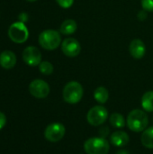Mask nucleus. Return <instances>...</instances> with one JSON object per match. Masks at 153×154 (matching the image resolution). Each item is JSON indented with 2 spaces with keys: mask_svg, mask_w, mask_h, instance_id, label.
<instances>
[{
  "mask_svg": "<svg viewBox=\"0 0 153 154\" xmlns=\"http://www.w3.org/2000/svg\"><path fill=\"white\" fill-rule=\"evenodd\" d=\"M149 124L147 114L141 109H134L131 111L127 116V126L134 133L143 132Z\"/></svg>",
  "mask_w": 153,
  "mask_h": 154,
  "instance_id": "obj_1",
  "label": "nucleus"
},
{
  "mask_svg": "<svg viewBox=\"0 0 153 154\" xmlns=\"http://www.w3.org/2000/svg\"><path fill=\"white\" fill-rule=\"evenodd\" d=\"M109 150V143L103 137H92L84 143V151L87 154H107Z\"/></svg>",
  "mask_w": 153,
  "mask_h": 154,
  "instance_id": "obj_2",
  "label": "nucleus"
},
{
  "mask_svg": "<svg viewBox=\"0 0 153 154\" xmlns=\"http://www.w3.org/2000/svg\"><path fill=\"white\" fill-rule=\"evenodd\" d=\"M83 93V88L80 83L77 81H70L64 87L62 96L66 103L75 105L82 99Z\"/></svg>",
  "mask_w": 153,
  "mask_h": 154,
  "instance_id": "obj_3",
  "label": "nucleus"
},
{
  "mask_svg": "<svg viewBox=\"0 0 153 154\" xmlns=\"http://www.w3.org/2000/svg\"><path fill=\"white\" fill-rule=\"evenodd\" d=\"M60 42V34L55 30H45L39 35V43L45 50L52 51L57 49Z\"/></svg>",
  "mask_w": 153,
  "mask_h": 154,
  "instance_id": "obj_4",
  "label": "nucleus"
},
{
  "mask_svg": "<svg viewBox=\"0 0 153 154\" xmlns=\"http://www.w3.org/2000/svg\"><path fill=\"white\" fill-rule=\"evenodd\" d=\"M8 36L15 43H23L29 37V31L23 22H15L9 26Z\"/></svg>",
  "mask_w": 153,
  "mask_h": 154,
  "instance_id": "obj_5",
  "label": "nucleus"
},
{
  "mask_svg": "<svg viewBox=\"0 0 153 154\" xmlns=\"http://www.w3.org/2000/svg\"><path fill=\"white\" fill-rule=\"evenodd\" d=\"M108 118V111L103 106H93L87 115V120L92 126L102 125Z\"/></svg>",
  "mask_w": 153,
  "mask_h": 154,
  "instance_id": "obj_6",
  "label": "nucleus"
},
{
  "mask_svg": "<svg viewBox=\"0 0 153 154\" xmlns=\"http://www.w3.org/2000/svg\"><path fill=\"white\" fill-rule=\"evenodd\" d=\"M66 134L65 126L60 123H53L49 125L44 131V137L50 143L60 142Z\"/></svg>",
  "mask_w": 153,
  "mask_h": 154,
  "instance_id": "obj_7",
  "label": "nucleus"
},
{
  "mask_svg": "<svg viewBox=\"0 0 153 154\" xmlns=\"http://www.w3.org/2000/svg\"><path fill=\"white\" fill-rule=\"evenodd\" d=\"M29 91L36 98H45L50 94V86L42 79H34L29 85Z\"/></svg>",
  "mask_w": 153,
  "mask_h": 154,
  "instance_id": "obj_8",
  "label": "nucleus"
},
{
  "mask_svg": "<svg viewBox=\"0 0 153 154\" xmlns=\"http://www.w3.org/2000/svg\"><path fill=\"white\" fill-rule=\"evenodd\" d=\"M23 60L31 67L39 66L41 62V53L38 48L34 46H28L23 51Z\"/></svg>",
  "mask_w": 153,
  "mask_h": 154,
  "instance_id": "obj_9",
  "label": "nucleus"
},
{
  "mask_svg": "<svg viewBox=\"0 0 153 154\" xmlns=\"http://www.w3.org/2000/svg\"><path fill=\"white\" fill-rule=\"evenodd\" d=\"M62 52L68 57H76L80 53V43L74 38H67L61 43Z\"/></svg>",
  "mask_w": 153,
  "mask_h": 154,
  "instance_id": "obj_10",
  "label": "nucleus"
},
{
  "mask_svg": "<svg viewBox=\"0 0 153 154\" xmlns=\"http://www.w3.org/2000/svg\"><path fill=\"white\" fill-rule=\"evenodd\" d=\"M129 51L131 55L137 60L142 59L146 52V47L143 42L140 39H134L132 41L129 46Z\"/></svg>",
  "mask_w": 153,
  "mask_h": 154,
  "instance_id": "obj_11",
  "label": "nucleus"
},
{
  "mask_svg": "<svg viewBox=\"0 0 153 154\" xmlns=\"http://www.w3.org/2000/svg\"><path fill=\"white\" fill-rule=\"evenodd\" d=\"M16 64V56L11 51H4L0 53V66L3 69H13Z\"/></svg>",
  "mask_w": 153,
  "mask_h": 154,
  "instance_id": "obj_12",
  "label": "nucleus"
},
{
  "mask_svg": "<svg viewBox=\"0 0 153 154\" xmlns=\"http://www.w3.org/2000/svg\"><path fill=\"white\" fill-rule=\"evenodd\" d=\"M130 137L124 131H116L110 135V143L115 147H124L129 143Z\"/></svg>",
  "mask_w": 153,
  "mask_h": 154,
  "instance_id": "obj_13",
  "label": "nucleus"
},
{
  "mask_svg": "<svg viewBox=\"0 0 153 154\" xmlns=\"http://www.w3.org/2000/svg\"><path fill=\"white\" fill-rule=\"evenodd\" d=\"M142 145L147 149H153V126L146 128L141 137Z\"/></svg>",
  "mask_w": 153,
  "mask_h": 154,
  "instance_id": "obj_14",
  "label": "nucleus"
},
{
  "mask_svg": "<svg viewBox=\"0 0 153 154\" xmlns=\"http://www.w3.org/2000/svg\"><path fill=\"white\" fill-rule=\"evenodd\" d=\"M77 23L74 20L72 19H68V20H65L62 24L60 25V32L62 34H65V35H69V34H72L74 33L76 31H77Z\"/></svg>",
  "mask_w": 153,
  "mask_h": 154,
  "instance_id": "obj_15",
  "label": "nucleus"
},
{
  "mask_svg": "<svg viewBox=\"0 0 153 154\" xmlns=\"http://www.w3.org/2000/svg\"><path fill=\"white\" fill-rule=\"evenodd\" d=\"M94 97L97 103L103 105L107 102L109 98V92L105 87H98L94 92Z\"/></svg>",
  "mask_w": 153,
  "mask_h": 154,
  "instance_id": "obj_16",
  "label": "nucleus"
},
{
  "mask_svg": "<svg viewBox=\"0 0 153 154\" xmlns=\"http://www.w3.org/2000/svg\"><path fill=\"white\" fill-rule=\"evenodd\" d=\"M142 106L146 112H153V91H148L142 96Z\"/></svg>",
  "mask_w": 153,
  "mask_h": 154,
  "instance_id": "obj_17",
  "label": "nucleus"
},
{
  "mask_svg": "<svg viewBox=\"0 0 153 154\" xmlns=\"http://www.w3.org/2000/svg\"><path fill=\"white\" fill-rule=\"evenodd\" d=\"M109 122L111 125L115 128H124L125 125V120L123 115L119 113H113L109 117Z\"/></svg>",
  "mask_w": 153,
  "mask_h": 154,
  "instance_id": "obj_18",
  "label": "nucleus"
},
{
  "mask_svg": "<svg viewBox=\"0 0 153 154\" xmlns=\"http://www.w3.org/2000/svg\"><path fill=\"white\" fill-rule=\"evenodd\" d=\"M39 69L43 75H50L53 72V66L49 61H41L39 65Z\"/></svg>",
  "mask_w": 153,
  "mask_h": 154,
  "instance_id": "obj_19",
  "label": "nucleus"
},
{
  "mask_svg": "<svg viewBox=\"0 0 153 154\" xmlns=\"http://www.w3.org/2000/svg\"><path fill=\"white\" fill-rule=\"evenodd\" d=\"M142 5L144 10L153 12V0H142Z\"/></svg>",
  "mask_w": 153,
  "mask_h": 154,
  "instance_id": "obj_20",
  "label": "nucleus"
},
{
  "mask_svg": "<svg viewBox=\"0 0 153 154\" xmlns=\"http://www.w3.org/2000/svg\"><path fill=\"white\" fill-rule=\"evenodd\" d=\"M56 1L59 4V5H60L62 8H69L74 3V0H56Z\"/></svg>",
  "mask_w": 153,
  "mask_h": 154,
  "instance_id": "obj_21",
  "label": "nucleus"
},
{
  "mask_svg": "<svg viewBox=\"0 0 153 154\" xmlns=\"http://www.w3.org/2000/svg\"><path fill=\"white\" fill-rule=\"evenodd\" d=\"M99 133H100L101 137L106 138L108 135V134L110 133V130L107 126H102V128H100V130H99Z\"/></svg>",
  "mask_w": 153,
  "mask_h": 154,
  "instance_id": "obj_22",
  "label": "nucleus"
},
{
  "mask_svg": "<svg viewBox=\"0 0 153 154\" xmlns=\"http://www.w3.org/2000/svg\"><path fill=\"white\" fill-rule=\"evenodd\" d=\"M6 124V116H5L4 113L0 112V130Z\"/></svg>",
  "mask_w": 153,
  "mask_h": 154,
  "instance_id": "obj_23",
  "label": "nucleus"
},
{
  "mask_svg": "<svg viewBox=\"0 0 153 154\" xmlns=\"http://www.w3.org/2000/svg\"><path fill=\"white\" fill-rule=\"evenodd\" d=\"M115 154H130L126 150H119V151H117L116 152V153Z\"/></svg>",
  "mask_w": 153,
  "mask_h": 154,
  "instance_id": "obj_24",
  "label": "nucleus"
},
{
  "mask_svg": "<svg viewBox=\"0 0 153 154\" xmlns=\"http://www.w3.org/2000/svg\"><path fill=\"white\" fill-rule=\"evenodd\" d=\"M26 1H28V2H35L37 0H26Z\"/></svg>",
  "mask_w": 153,
  "mask_h": 154,
  "instance_id": "obj_25",
  "label": "nucleus"
}]
</instances>
